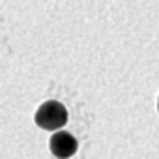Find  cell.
Wrapping results in <instances>:
<instances>
[{"instance_id": "6da1fadb", "label": "cell", "mask_w": 159, "mask_h": 159, "mask_svg": "<svg viewBox=\"0 0 159 159\" xmlns=\"http://www.w3.org/2000/svg\"><path fill=\"white\" fill-rule=\"evenodd\" d=\"M66 122H67V111L58 101H45L36 112V124L47 131L60 129L62 125H66Z\"/></svg>"}, {"instance_id": "7a4b0ae2", "label": "cell", "mask_w": 159, "mask_h": 159, "mask_svg": "<svg viewBox=\"0 0 159 159\" xmlns=\"http://www.w3.org/2000/svg\"><path fill=\"white\" fill-rule=\"evenodd\" d=\"M51 152L54 157L58 159H67L77 152V140L73 135L66 133V131H58L52 135L51 139Z\"/></svg>"}]
</instances>
